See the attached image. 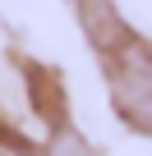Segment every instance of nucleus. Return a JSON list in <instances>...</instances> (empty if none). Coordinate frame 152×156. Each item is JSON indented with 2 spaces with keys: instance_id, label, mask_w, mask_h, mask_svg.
<instances>
[{
  "instance_id": "f257e3e1",
  "label": "nucleus",
  "mask_w": 152,
  "mask_h": 156,
  "mask_svg": "<svg viewBox=\"0 0 152 156\" xmlns=\"http://www.w3.org/2000/svg\"><path fill=\"white\" fill-rule=\"evenodd\" d=\"M97 51L120 119L138 133H152V46L120 23L106 37H97Z\"/></svg>"
}]
</instances>
